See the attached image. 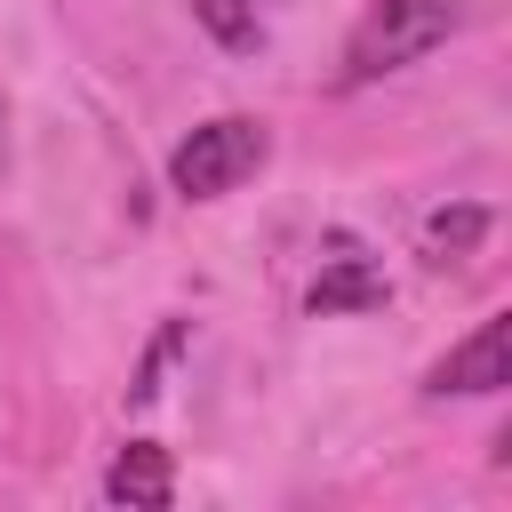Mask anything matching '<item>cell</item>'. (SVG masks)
<instances>
[{"instance_id": "1", "label": "cell", "mask_w": 512, "mask_h": 512, "mask_svg": "<svg viewBox=\"0 0 512 512\" xmlns=\"http://www.w3.org/2000/svg\"><path fill=\"white\" fill-rule=\"evenodd\" d=\"M464 24V0H368V16L344 40V88H368L416 56H432Z\"/></svg>"}, {"instance_id": "2", "label": "cell", "mask_w": 512, "mask_h": 512, "mask_svg": "<svg viewBox=\"0 0 512 512\" xmlns=\"http://www.w3.org/2000/svg\"><path fill=\"white\" fill-rule=\"evenodd\" d=\"M264 152H272L264 120L224 112V120H200V128L168 152V184H176L184 200H224L232 184H248V176L264 168Z\"/></svg>"}, {"instance_id": "3", "label": "cell", "mask_w": 512, "mask_h": 512, "mask_svg": "<svg viewBox=\"0 0 512 512\" xmlns=\"http://www.w3.org/2000/svg\"><path fill=\"white\" fill-rule=\"evenodd\" d=\"M504 384H512V312H488V320L424 376V392H440V400H448V392H504Z\"/></svg>"}, {"instance_id": "4", "label": "cell", "mask_w": 512, "mask_h": 512, "mask_svg": "<svg viewBox=\"0 0 512 512\" xmlns=\"http://www.w3.org/2000/svg\"><path fill=\"white\" fill-rule=\"evenodd\" d=\"M104 496L128 504V512H168V504H176V464H168V448H160V440H128V448L112 456V472H104Z\"/></svg>"}, {"instance_id": "5", "label": "cell", "mask_w": 512, "mask_h": 512, "mask_svg": "<svg viewBox=\"0 0 512 512\" xmlns=\"http://www.w3.org/2000/svg\"><path fill=\"white\" fill-rule=\"evenodd\" d=\"M304 304H312L320 320H328V312H376V304H384V272H376V264H360V256H336V264L312 280V296H304Z\"/></svg>"}, {"instance_id": "6", "label": "cell", "mask_w": 512, "mask_h": 512, "mask_svg": "<svg viewBox=\"0 0 512 512\" xmlns=\"http://www.w3.org/2000/svg\"><path fill=\"white\" fill-rule=\"evenodd\" d=\"M192 16L216 32V48H232V56H248V48H264V16H256V0H192Z\"/></svg>"}, {"instance_id": "7", "label": "cell", "mask_w": 512, "mask_h": 512, "mask_svg": "<svg viewBox=\"0 0 512 512\" xmlns=\"http://www.w3.org/2000/svg\"><path fill=\"white\" fill-rule=\"evenodd\" d=\"M424 240L448 248V256H464V248L488 240V208H432V216H424Z\"/></svg>"}, {"instance_id": "8", "label": "cell", "mask_w": 512, "mask_h": 512, "mask_svg": "<svg viewBox=\"0 0 512 512\" xmlns=\"http://www.w3.org/2000/svg\"><path fill=\"white\" fill-rule=\"evenodd\" d=\"M184 352V320H168L160 336H152V352H144V368H136V384H128V400L144 408V400H160V376H168V360Z\"/></svg>"}, {"instance_id": "9", "label": "cell", "mask_w": 512, "mask_h": 512, "mask_svg": "<svg viewBox=\"0 0 512 512\" xmlns=\"http://www.w3.org/2000/svg\"><path fill=\"white\" fill-rule=\"evenodd\" d=\"M0 168H8V104H0Z\"/></svg>"}]
</instances>
